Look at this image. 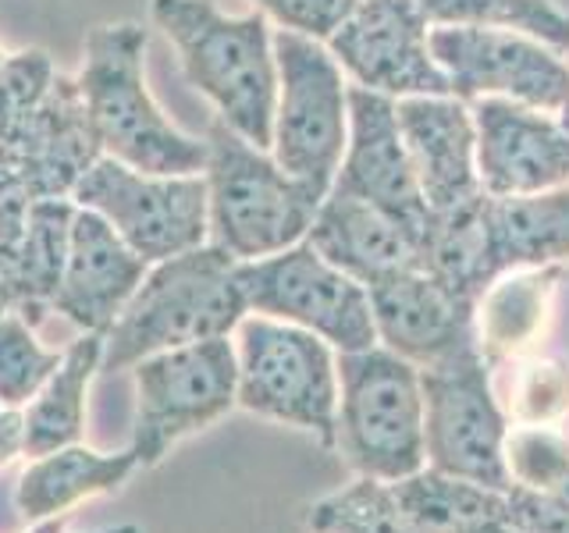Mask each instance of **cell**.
Listing matches in <instances>:
<instances>
[{
  "label": "cell",
  "instance_id": "obj_1",
  "mask_svg": "<svg viewBox=\"0 0 569 533\" xmlns=\"http://www.w3.org/2000/svg\"><path fill=\"white\" fill-rule=\"evenodd\" d=\"M150 18L178 50L189 86L228 129L271 150L278 61L267 14H224L213 0H150Z\"/></svg>",
  "mask_w": 569,
  "mask_h": 533
},
{
  "label": "cell",
  "instance_id": "obj_2",
  "mask_svg": "<svg viewBox=\"0 0 569 533\" xmlns=\"http://www.w3.org/2000/svg\"><path fill=\"white\" fill-rule=\"evenodd\" d=\"M76 82L103 157L150 174H203L207 139L171 124L147 86V29L136 22L89 29Z\"/></svg>",
  "mask_w": 569,
  "mask_h": 533
},
{
  "label": "cell",
  "instance_id": "obj_3",
  "mask_svg": "<svg viewBox=\"0 0 569 533\" xmlns=\"http://www.w3.org/2000/svg\"><path fill=\"white\" fill-rule=\"evenodd\" d=\"M236 266L239 260L213 242L150 263L147 278L103 334L100 370H132L147 355L236 334L249 313Z\"/></svg>",
  "mask_w": 569,
  "mask_h": 533
},
{
  "label": "cell",
  "instance_id": "obj_4",
  "mask_svg": "<svg viewBox=\"0 0 569 533\" xmlns=\"http://www.w3.org/2000/svg\"><path fill=\"white\" fill-rule=\"evenodd\" d=\"M207 242L239 263L274 257L310 235L320 200L218 118L207 132Z\"/></svg>",
  "mask_w": 569,
  "mask_h": 533
},
{
  "label": "cell",
  "instance_id": "obj_5",
  "mask_svg": "<svg viewBox=\"0 0 569 533\" xmlns=\"http://www.w3.org/2000/svg\"><path fill=\"white\" fill-rule=\"evenodd\" d=\"M335 449L356 476L385 484L427 466L420 366L385 345L338 352V413Z\"/></svg>",
  "mask_w": 569,
  "mask_h": 533
},
{
  "label": "cell",
  "instance_id": "obj_6",
  "mask_svg": "<svg viewBox=\"0 0 569 533\" xmlns=\"http://www.w3.org/2000/svg\"><path fill=\"white\" fill-rule=\"evenodd\" d=\"M239 409L310 431L335 449L338 413V352L296 324L246 313L236 328Z\"/></svg>",
  "mask_w": 569,
  "mask_h": 533
},
{
  "label": "cell",
  "instance_id": "obj_7",
  "mask_svg": "<svg viewBox=\"0 0 569 533\" xmlns=\"http://www.w3.org/2000/svg\"><path fill=\"white\" fill-rule=\"evenodd\" d=\"M278 100L271 157L325 200L349 139V82L331 50L296 32H274Z\"/></svg>",
  "mask_w": 569,
  "mask_h": 533
},
{
  "label": "cell",
  "instance_id": "obj_8",
  "mask_svg": "<svg viewBox=\"0 0 569 533\" xmlns=\"http://www.w3.org/2000/svg\"><path fill=\"white\" fill-rule=\"evenodd\" d=\"M491 370L477 342L420 366L427 466L491 491H512L506 470L512 423L495 395Z\"/></svg>",
  "mask_w": 569,
  "mask_h": 533
},
{
  "label": "cell",
  "instance_id": "obj_9",
  "mask_svg": "<svg viewBox=\"0 0 569 533\" xmlns=\"http://www.w3.org/2000/svg\"><path fill=\"white\" fill-rule=\"evenodd\" d=\"M236 281L249 313L313 331L335 352L378 345L367 284L335 266L307 239L274 257L239 263Z\"/></svg>",
  "mask_w": 569,
  "mask_h": 533
},
{
  "label": "cell",
  "instance_id": "obj_10",
  "mask_svg": "<svg viewBox=\"0 0 569 533\" xmlns=\"http://www.w3.org/2000/svg\"><path fill=\"white\" fill-rule=\"evenodd\" d=\"M132 381L136 431L129 449L139 466H157L182 438L207 431L239 405L236 342L228 334L147 355L132 366Z\"/></svg>",
  "mask_w": 569,
  "mask_h": 533
},
{
  "label": "cell",
  "instance_id": "obj_11",
  "mask_svg": "<svg viewBox=\"0 0 569 533\" xmlns=\"http://www.w3.org/2000/svg\"><path fill=\"white\" fill-rule=\"evenodd\" d=\"M71 203L100 213L147 263L189 253L210 235L203 174H150L114 157H97Z\"/></svg>",
  "mask_w": 569,
  "mask_h": 533
},
{
  "label": "cell",
  "instance_id": "obj_12",
  "mask_svg": "<svg viewBox=\"0 0 569 533\" xmlns=\"http://www.w3.org/2000/svg\"><path fill=\"white\" fill-rule=\"evenodd\" d=\"M431 53L462 103L506 97L545 114H569V61L533 36L431 26Z\"/></svg>",
  "mask_w": 569,
  "mask_h": 533
},
{
  "label": "cell",
  "instance_id": "obj_13",
  "mask_svg": "<svg viewBox=\"0 0 569 533\" xmlns=\"http://www.w3.org/2000/svg\"><path fill=\"white\" fill-rule=\"evenodd\" d=\"M352 86L391 100L452 97L431 53V26L417 0H356L352 14L325 43Z\"/></svg>",
  "mask_w": 569,
  "mask_h": 533
},
{
  "label": "cell",
  "instance_id": "obj_14",
  "mask_svg": "<svg viewBox=\"0 0 569 533\" xmlns=\"http://www.w3.org/2000/svg\"><path fill=\"white\" fill-rule=\"evenodd\" d=\"M477 129V178L498 200L569 185V114H545L506 97L470 103Z\"/></svg>",
  "mask_w": 569,
  "mask_h": 533
},
{
  "label": "cell",
  "instance_id": "obj_15",
  "mask_svg": "<svg viewBox=\"0 0 569 533\" xmlns=\"http://www.w3.org/2000/svg\"><path fill=\"white\" fill-rule=\"evenodd\" d=\"M331 192L356 195V200H367L391 218H399L423 239L427 253L431 210L423 203L391 97L363 86H349V139Z\"/></svg>",
  "mask_w": 569,
  "mask_h": 533
},
{
  "label": "cell",
  "instance_id": "obj_16",
  "mask_svg": "<svg viewBox=\"0 0 569 533\" xmlns=\"http://www.w3.org/2000/svg\"><path fill=\"white\" fill-rule=\"evenodd\" d=\"M378 345L402 360L427 366L477 342V299L456 292L427 266L388 274L367 284Z\"/></svg>",
  "mask_w": 569,
  "mask_h": 533
},
{
  "label": "cell",
  "instance_id": "obj_17",
  "mask_svg": "<svg viewBox=\"0 0 569 533\" xmlns=\"http://www.w3.org/2000/svg\"><path fill=\"white\" fill-rule=\"evenodd\" d=\"M147 271L150 263L124 245L100 213L79 207L71 218L68 257L50 310L71 320L79 331L107 334Z\"/></svg>",
  "mask_w": 569,
  "mask_h": 533
},
{
  "label": "cell",
  "instance_id": "obj_18",
  "mask_svg": "<svg viewBox=\"0 0 569 533\" xmlns=\"http://www.w3.org/2000/svg\"><path fill=\"white\" fill-rule=\"evenodd\" d=\"M396 118L427 210L449 213L485 192L477 178L470 103L456 97H402L396 100Z\"/></svg>",
  "mask_w": 569,
  "mask_h": 533
},
{
  "label": "cell",
  "instance_id": "obj_19",
  "mask_svg": "<svg viewBox=\"0 0 569 533\" xmlns=\"http://www.w3.org/2000/svg\"><path fill=\"white\" fill-rule=\"evenodd\" d=\"M307 242L360 284H373L409 266H427L423 239L413 228L381 207L342 192H328L320 200Z\"/></svg>",
  "mask_w": 569,
  "mask_h": 533
},
{
  "label": "cell",
  "instance_id": "obj_20",
  "mask_svg": "<svg viewBox=\"0 0 569 533\" xmlns=\"http://www.w3.org/2000/svg\"><path fill=\"white\" fill-rule=\"evenodd\" d=\"M566 278L562 263L545 266H516L498 274L485 292L477 295V349L491 366L523 360L548 331L551 302Z\"/></svg>",
  "mask_w": 569,
  "mask_h": 533
},
{
  "label": "cell",
  "instance_id": "obj_21",
  "mask_svg": "<svg viewBox=\"0 0 569 533\" xmlns=\"http://www.w3.org/2000/svg\"><path fill=\"white\" fill-rule=\"evenodd\" d=\"M139 466L132 449L103 455L86 449V444H68V449L47 452L32 459L26 473L18 476L14 505L26 523H43L68 515L79 502L100 494H114Z\"/></svg>",
  "mask_w": 569,
  "mask_h": 533
},
{
  "label": "cell",
  "instance_id": "obj_22",
  "mask_svg": "<svg viewBox=\"0 0 569 533\" xmlns=\"http://www.w3.org/2000/svg\"><path fill=\"white\" fill-rule=\"evenodd\" d=\"M485 231L495 278L569 260V185L509 200L485 192Z\"/></svg>",
  "mask_w": 569,
  "mask_h": 533
},
{
  "label": "cell",
  "instance_id": "obj_23",
  "mask_svg": "<svg viewBox=\"0 0 569 533\" xmlns=\"http://www.w3.org/2000/svg\"><path fill=\"white\" fill-rule=\"evenodd\" d=\"M103 334L82 331L61 355V366L36 391L22 409V455L40 459L47 452L79 444L86 431V395L89 381L100 370Z\"/></svg>",
  "mask_w": 569,
  "mask_h": 533
},
{
  "label": "cell",
  "instance_id": "obj_24",
  "mask_svg": "<svg viewBox=\"0 0 569 533\" xmlns=\"http://www.w3.org/2000/svg\"><path fill=\"white\" fill-rule=\"evenodd\" d=\"M76 203L71 200H40L32 203L29 221L22 231L14 257L0 271V281L8 284L14 299V313H22L29 324H43V316L53 313L50 302L58 292V281L68 257V235L71 218H76Z\"/></svg>",
  "mask_w": 569,
  "mask_h": 533
},
{
  "label": "cell",
  "instance_id": "obj_25",
  "mask_svg": "<svg viewBox=\"0 0 569 533\" xmlns=\"http://www.w3.org/2000/svg\"><path fill=\"white\" fill-rule=\"evenodd\" d=\"M409 520L420 533H473L495 515L509 512V491H491L423 466L420 473L391 484Z\"/></svg>",
  "mask_w": 569,
  "mask_h": 533
},
{
  "label": "cell",
  "instance_id": "obj_26",
  "mask_svg": "<svg viewBox=\"0 0 569 533\" xmlns=\"http://www.w3.org/2000/svg\"><path fill=\"white\" fill-rule=\"evenodd\" d=\"M427 26H470L523 32L569 53V14L556 0H417Z\"/></svg>",
  "mask_w": 569,
  "mask_h": 533
},
{
  "label": "cell",
  "instance_id": "obj_27",
  "mask_svg": "<svg viewBox=\"0 0 569 533\" xmlns=\"http://www.w3.org/2000/svg\"><path fill=\"white\" fill-rule=\"evenodd\" d=\"M307 526L313 533H420L396 487L373 476H356L342 491L313 502L307 509Z\"/></svg>",
  "mask_w": 569,
  "mask_h": 533
},
{
  "label": "cell",
  "instance_id": "obj_28",
  "mask_svg": "<svg viewBox=\"0 0 569 533\" xmlns=\"http://www.w3.org/2000/svg\"><path fill=\"white\" fill-rule=\"evenodd\" d=\"M61 355L36 338V328L22 313L0 320V409H26L61 366Z\"/></svg>",
  "mask_w": 569,
  "mask_h": 533
},
{
  "label": "cell",
  "instance_id": "obj_29",
  "mask_svg": "<svg viewBox=\"0 0 569 533\" xmlns=\"http://www.w3.org/2000/svg\"><path fill=\"white\" fill-rule=\"evenodd\" d=\"M506 416L523 426H559L569 420V363L566 360H516L509 378Z\"/></svg>",
  "mask_w": 569,
  "mask_h": 533
},
{
  "label": "cell",
  "instance_id": "obj_30",
  "mask_svg": "<svg viewBox=\"0 0 569 533\" xmlns=\"http://www.w3.org/2000/svg\"><path fill=\"white\" fill-rule=\"evenodd\" d=\"M506 470L520 491H559L569 484V441L559 426L516 423L506 434Z\"/></svg>",
  "mask_w": 569,
  "mask_h": 533
},
{
  "label": "cell",
  "instance_id": "obj_31",
  "mask_svg": "<svg viewBox=\"0 0 569 533\" xmlns=\"http://www.w3.org/2000/svg\"><path fill=\"white\" fill-rule=\"evenodd\" d=\"M253 4L267 14V22H278V29L328 43L352 14L356 0H253Z\"/></svg>",
  "mask_w": 569,
  "mask_h": 533
},
{
  "label": "cell",
  "instance_id": "obj_32",
  "mask_svg": "<svg viewBox=\"0 0 569 533\" xmlns=\"http://www.w3.org/2000/svg\"><path fill=\"white\" fill-rule=\"evenodd\" d=\"M516 523L527 533H569V484L559 491H509Z\"/></svg>",
  "mask_w": 569,
  "mask_h": 533
},
{
  "label": "cell",
  "instance_id": "obj_33",
  "mask_svg": "<svg viewBox=\"0 0 569 533\" xmlns=\"http://www.w3.org/2000/svg\"><path fill=\"white\" fill-rule=\"evenodd\" d=\"M22 455V409H0V470Z\"/></svg>",
  "mask_w": 569,
  "mask_h": 533
},
{
  "label": "cell",
  "instance_id": "obj_34",
  "mask_svg": "<svg viewBox=\"0 0 569 533\" xmlns=\"http://www.w3.org/2000/svg\"><path fill=\"white\" fill-rule=\"evenodd\" d=\"M473 533H527L520 523H516V515H512V505L506 515H495V520H488L485 526H477Z\"/></svg>",
  "mask_w": 569,
  "mask_h": 533
},
{
  "label": "cell",
  "instance_id": "obj_35",
  "mask_svg": "<svg viewBox=\"0 0 569 533\" xmlns=\"http://www.w3.org/2000/svg\"><path fill=\"white\" fill-rule=\"evenodd\" d=\"M68 520H71V515H58V520H43V523H32V526H29L26 533H64Z\"/></svg>",
  "mask_w": 569,
  "mask_h": 533
},
{
  "label": "cell",
  "instance_id": "obj_36",
  "mask_svg": "<svg viewBox=\"0 0 569 533\" xmlns=\"http://www.w3.org/2000/svg\"><path fill=\"white\" fill-rule=\"evenodd\" d=\"M8 313H14V299H11V292H8V284L0 281V320H4Z\"/></svg>",
  "mask_w": 569,
  "mask_h": 533
},
{
  "label": "cell",
  "instance_id": "obj_37",
  "mask_svg": "<svg viewBox=\"0 0 569 533\" xmlns=\"http://www.w3.org/2000/svg\"><path fill=\"white\" fill-rule=\"evenodd\" d=\"M100 533H142L136 523H124V526H111V530H100Z\"/></svg>",
  "mask_w": 569,
  "mask_h": 533
},
{
  "label": "cell",
  "instance_id": "obj_38",
  "mask_svg": "<svg viewBox=\"0 0 569 533\" xmlns=\"http://www.w3.org/2000/svg\"><path fill=\"white\" fill-rule=\"evenodd\" d=\"M11 58V53H4V50H0V68H4V61Z\"/></svg>",
  "mask_w": 569,
  "mask_h": 533
}]
</instances>
